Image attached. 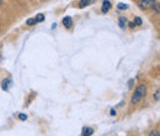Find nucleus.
Returning <instances> with one entry per match:
<instances>
[{
    "mask_svg": "<svg viewBox=\"0 0 160 136\" xmlns=\"http://www.w3.org/2000/svg\"><path fill=\"white\" fill-rule=\"evenodd\" d=\"M147 94V87H145V84H139L137 88H136V92H134V94H133V97H132V104H137L138 101H140L143 97Z\"/></svg>",
    "mask_w": 160,
    "mask_h": 136,
    "instance_id": "nucleus-1",
    "label": "nucleus"
},
{
    "mask_svg": "<svg viewBox=\"0 0 160 136\" xmlns=\"http://www.w3.org/2000/svg\"><path fill=\"white\" fill-rule=\"evenodd\" d=\"M63 25L67 27V29H70L72 27V25H73V20L70 16H65L64 19H63Z\"/></svg>",
    "mask_w": 160,
    "mask_h": 136,
    "instance_id": "nucleus-2",
    "label": "nucleus"
},
{
    "mask_svg": "<svg viewBox=\"0 0 160 136\" xmlns=\"http://www.w3.org/2000/svg\"><path fill=\"white\" fill-rule=\"evenodd\" d=\"M111 6H112V5H111V1H103V6H102V9H101L102 13L106 14V13L111 9Z\"/></svg>",
    "mask_w": 160,
    "mask_h": 136,
    "instance_id": "nucleus-3",
    "label": "nucleus"
},
{
    "mask_svg": "<svg viewBox=\"0 0 160 136\" xmlns=\"http://www.w3.org/2000/svg\"><path fill=\"white\" fill-rule=\"evenodd\" d=\"M92 134H94V129L92 128H84L82 136H91Z\"/></svg>",
    "mask_w": 160,
    "mask_h": 136,
    "instance_id": "nucleus-4",
    "label": "nucleus"
},
{
    "mask_svg": "<svg viewBox=\"0 0 160 136\" xmlns=\"http://www.w3.org/2000/svg\"><path fill=\"white\" fill-rule=\"evenodd\" d=\"M138 4H139L142 8H148V6H150V5H154L155 3L152 1V0H147V1H139Z\"/></svg>",
    "mask_w": 160,
    "mask_h": 136,
    "instance_id": "nucleus-5",
    "label": "nucleus"
},
{
    "mask_svg": "<svg viewBox=\"0 0 160 136\" xmlns=\"http://www.w3.org/2000/svg\"><path fill=\"white\" fill-rule=\"evenodd\" d=\"M9 84H10V79H4L2 83H1L2 90H8V89H9Z\"/></svg>",
    "mask_w": 160,
    "mask_h": 136,
    "instance_id": "nucleus-6",
    "label": "nucleus"
},
{
    "mask_svg": "<svg viewBox=\"0 0 160 136\" xmlns=\"http://www.w3.org/2000/svg\"><path fill=\"white\" fill-rule=\"evenodd\" d=\"M126 22H127V20L124 19V18H120L118 19V25H120L121 29H124L126 27Z\"/></svg>",
    "mask_w": 160,
    "mask_h": 136,
    "instance_id": "nucleus-7",
    "label": "nucleus"
},
{
    "mask_svg": "<svg viewBox=\"0 0 160 136\" xmlns=\"http://www.w3.org/2000/svg\"><path fill=\"white\" fill-rule=\"evenodd\" d=\"M91 3H94V1H88V0H82V1H80V3H79V8H85L86 5H89V4H91Z\"/></svg>",
    "mask_w": 160,
    "mask_h": 136,
    "instance_id": "nucleus-8",
    "label": "nucleus"
},
{
    "mask_svg": "<svg viewBox=\"0 0 160 136\" xmlns=\"http://www.w3.org/2000/svg\"><path fill=\"white\" fill-rule=\"evenodd\" d=\"M117 8H118V10H126V9H128V5L127 4H123V3H120L117 5Z\"/></svg>",
    "mask_w": 160,
    "mask_h": 136,
    "instance_id": "nucleus-9",
    "label": "nucleus"
},
{
    "mask_svg": "<svg viewBox=\"0 0 160 136\" xmlns=\"http://www.w3.org/2000/svg\"><path fill=\"white\" fill-rule=\"evenodd\" d=\"M43 20H44V15H43V14H38V15L36 16L35 21H36V22H42Z\"/></svg>",
    "mask_w": 160,
    "mask_h": 136,
    "instance_id": "nucleus-10",
    "label": "nucleus"
},
{
    "mask_svg": "<svg viewBox=\"0 0 160 136\" xmlns=\"http://www.w3.org/2000/svg\"><path fill=\"white\" fill-rule=\"evenodd\" d=\"M142 24H143V21H142V19L137 16V18L134 19V25H138V26H139V25H142Z\"/></svg>",
    "mask_w": 160,
    "mask_h": 136,
    "instance_id": "nucleus-11",
    "label": "nucleus"
},
{
    "mask_svg": "<svg viewBox=\"0 0 160 136\" xmlns=\"http://www.w3.org/2000/svg\"><path fill=\"white\" fill-rule=\"evenodd\" d=\"M159 94H160V90L158 89L155 93H154V99L157 100V101H159V99H160V97H159Z\"/></svg>",
    "mask_w": 160,
    "mask_h": 136,
    "instance_id": "nucleus-12",
    "label": "nucleus"
},
{
    "mask_svg": "<svg viewBox=\"0 0 160 136\" xmlns=\"http://www.w3.org/2000/svg\"><path fill=\"white\" fill-rule=\"evenodd\" d=\"M35 24H36V21H35V19H28V20H27V25L32 26V25H35Z\"/></svg>",
    "mask_w": 160,
    "mask_h": 136,
    "instance_id": "nucleus-13",
    "label": "nucleus"
},
{
    "mask_svg": "<svg viewBox=\"0 0 160 136\" xmlns=\"http://www.w3.org/2000/svg\"><path fill=\"white\" fill-rule=\"evenodd\" d=\"M19 119H20V120H26V119H27V115L23 114V113H21V114H19Z\"/></svg>",
    "mask_w": 160,
    "mask_h": 136,
    "instance_id": "nucleus-14",
    "label": "nucleus"
},
{
    "mask_svg": "<svg viewBox=\"0 0 160 136\" xmlns=\"http://www.w3.org/2000/svg\"><path fill=\"white\" fill-rule=\"evenodd\" d=\"M155 6H154V10L157 11V14H159V11H160V6H159V4L157 3V4H154Z\"/></svg>",
    "mask_w": 160,
    "mask_h": 136,
    "instance_id": "nucleus-15",
    "label": "nucleus"
},
{
    "mask_svg": "<svg viewBox=\"0 0 160 136\" xmlns=\"http://www.w3.org/2000/svg\"><path fill=\"white\" fill-rule=\"evenodd\" d=\"M149 136H160L159 135V131H152V133H150V135Z\"/></svg>",
    "mask_w": 160,
    "mask_h": 136,
    "instance_id": "nucleus-16",
    "label": "nucleus"
},
{
    "mask_svg": "<svg viewBox=\"0 0 160 136\" xmlns=\"http://www.w3.org/2000/svg\"><path fill=\"white\" fill-rule=\"evenodd\" d=\"M128 25H129V27H136V25H134V22H128Z\"/></svg>",
    "mask_w": 160,
    "mask_h": 136,
    "instance_id": "nucleus-17",
    "label": "nucleus"
},
{
    "mask_svg": "<svg viewBox=\"0 0 160 136\" xmlns=\"http://www.w3.org/2000/svg\"><path fill=\"white\" fill-rule=\"evenodd\" d=\"M111 115H112V117L116 115V110H115V109H111Z\"/></svg>",
    "mask_w": 160,
    "mask_h": 136,
    "instance_id": "nucleus-18",
    "label": "nucleus"
},
{
    "mask_svg": "<svg viewBox=\"0 0 160 136\" xmlns=\"http://www.w3.org/2000/svg\"><path fill=\"white\" fill-rule=\"evenodd\" d=\"M132 84H133V80H132V79H131V80H129V82H128V85H129V87H132Z\"/></svg>",
    "mask_w": 160,
    "mask_h": 136,
    "instance_id": "nucleus-19",
    "label": "nucleus"
}]
</instances>
